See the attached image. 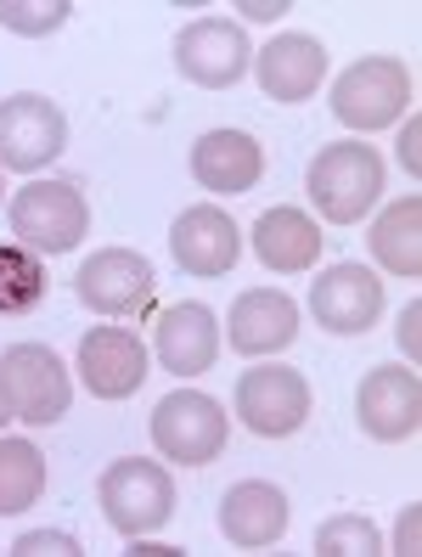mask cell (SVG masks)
<instances>
[{
  "instance_id": "6da1fadb",
  "label": "cell",
  "mask_w": 422,
  "mask_h": 557,
  "mask_svg": "<svg viewBox=\"0 0 422 557\" xmlns=\"http://www.w3.org/2000/svg\"><path fill=\"white\" fill-rule=\"evenodd\" d=\"M7 225H12L17 248L40 253V259L74 253L90 237V203L74 181H28L23 191H12Z\"/></svg>"
},
{
  "instance_id": "7a4b0ae2",
  "label": "cell",
  "mask_w": 422,
  "mask_h": 557,
  "mask_svg": "<svg viewBox=\"0 0 422 557\" xmlns=\"http://www.w3.org/2000/svg\"><path fill=\"white\" fill-rule=\"evenodd\" d=\"M305 186H310V203L321 220L355 225L361 214H372L377 191H383V158L361 141H333L310 158Z\"/></svg>"
},
{
  "instance_id": "3957f363",
  "label": "cell",
  "mask_w": 422,
  "mask_h": 557,
  "mask_svg": "<svg viewBox=\"0 0 422 557\" xmlns=\"http://www.w3.org/2000/svg\"><path fill=\"white\" fill-rule=\"evenodd\" d=\"M96 502H102V518L124 541H136L175 518V479L158 462H147V456H119L102 473V484H96Z\"/></svg>"
},
{
  "instance_id": "277c9868",
  "label": "cell",
  "mask_w": 422,
  "mask_h": 557,
  "mask_svg": "<svg viewBox=\"0 0 422 557\" xmlns=\"http://www.w3.org/2000/svg\"><path fill=\"white\" fill-rule=\"evenodd\" d=\"M232 440V417L214 395H198V388H175L152 406V445L164 462H181V468H203L225 450Z\"/></svg>"
},
{
  "instance_id": "5b68a950",
  "label": "cell",
  "mask_w": 422,
  "mask_h": 557,
  "mask_svg": "<svg viewBox=\"0 0 422 557\" xmlns=\"http://www.w3.org/2000/svg\"><path fill=\"white\" fill-rule=\"evenodd\" d=\"M0 383H7L12 417L28 422V429H51V422L69 417L74 383H69L62 355L46 349V344H12L7 355H0Z\"/></svg>"
},
{
  "instance_id": "8992f818",
  "label": "cell",
  "mask_w": 422,
  "mask_h": 557,
  "mask_svg": "<svg viewBox=\"0 0 422 557\" xmlns=\"http://www.w3.org/2000/svg\"><path fill=\"white\" fill-rule=\"evenodd\" d=\"M411 108V69L400 57H361L333 85V113L349 129H388Z\"/></svg>"
},
{
  "instance_id": "52a82bcc",
  "label": "cell",
  "mask_w": 422,
  "mask_h": 557,
  "mask_svg": "<svg viewBox=\"0 0 422 557\" xmlns=\"http://www.w3.org/2000/svg\"><path fill=\"white\" fill-rule=\"evenodd\" d=\"M232 411L243 417V429L259 440H287L305 429L310 417V383L294 367H248L237 377Z\"/></svg>"
},
{
  "instance_id": "ba28073f",
  "label": "cell",
  "mask_w": 422,
  "mask_h": 557,
  "mask_svg": "<svg viewBox=\"0 0 422 557\" xmlns=\"http://www.w3.org/2000/svg\"><path fill=\"white\" fill-rule=\"evenodd\" d=\"M69 147V119L40 90H17L0 102V170L35 175Z\"/></svg>"
},
{
  "instance_id": "9c48e42d",
  "label": "cell",
  "mask_w": 422,
  "mask_h": 557,
  "mask_svg": "<svg viewBox=\"0 0 422 557\" xmlns=\"http://www.w3.org/2000/svg\"><path fill=\"white\" fill-rule=\"evenodd\" d=\"M310 315L315 326H327L338 338H367L372 321L383 315V282L367 265H355V259L327 265L310 282Z\"/></svg>"
},
{
  "instance_id": "30bf717a",
  "label": "cell",
  "mask_w": 422,
  "mask_h": 557,
  "mask_svg": "<svg viewBox=\"0 0 422 557\" xmlns=\"http://www.w3.org/2000/svg\"><path fill=\"white\" fill-rule=\"evenodd\" d=\"M248 35L237 23H225V17H198L191 28H181V40H175V69L181 79L191 85H203V90H225V85H237L248 74Z\"/></svg>"
},
{
  "instance_id": "8fae6325",
  "label": "cell",
  "mask_w": 422,
  "mask_h": 557,
  "mask_svg": "<svg viewBox=\"0 0 422 557\" xmlns=\"http://www.w3.org/2000/svg\"><path fill=\"white\" fill-rule=\"evenodd\" d=\"M355 417L377 445H400L422 429V377L411 367H372L355 395Z\"/></svg>"
},
{
  "instance_id": "7c38bea8",
  "label": "cell",
  "mask_w": 422,
  "mask_h": 557,
  "mask_svg": "<svg viewBox=\"0 0 422 557\" xmlns=\"http://www.w3.org/2000/svg\"><path fill=\"white\" fill-rule=\"evenodd\" d=\"M79 383L96 400H129L147 383V344L129 326H90L79 338Z\"/></svg>"
},
{
  "instance_id": "4fadbf2b",
  "label": "cell",
  "mask_w": 422,
  "mask_h": 557,
  "mask_svg": "<svg viewBox=\"0 0 422 557\" xmlns=\"http://www.w3.org/2000/svg\"><path fill=\"white\" fill-rule=\"evenodd\" d=\"M74 293L96 315H129V310H141L152 299V265L136 248H102L79 265Z\"/></svg>"
},
{
  "instance_id": "5bb4252c",
  "label": "cell",
  "mask_w": 422,
  "mask_h": 557,
  "mask_svg": "<svg viewBox=\"0 0 422 557\" xmlns=\"http://www.w3.org/2000/svg\"><path fill=\"white\" fill-rule=\"evenodd\" d=\"M170 253H175V265L186 276H225L243 253V232L225 209L198 203L170 225Z\"/></svg>"
},
{
  "instance_id": "9a60e30c",
  "label": "cell",
  "mask_w": 422,
  "mask_h": 557,
  "mask_svg": "<svg viewBox=\"0 0 422 557\" xmlns=\"http://www.w3.org/2000/svg\"><path fill=\"white\" fill-rule=\"evenodd\" d=\"M299 338V305L282 287H248L225 315V344L237 355H276Z\"/></svg>"
},
{
  "instance_id": "2e32d148",
  "label": "cell",
  "mask_w": 422,
  "mask_h": 557,
  "mask_svg": "<svg viewBox=\"0 0 422 557\" xmlns=\"http://www.w3.org/2000/svg\"><path fill=\"white\" fill-rule=\"evenodd\" d=\"M259 175H265V147H259L248 129H209L191 147V181L203 191H220V198H237V191H253Z\"/></svg>"
},
{
  "instance_id": "e0dca14e",
  "label": "cell",
  "mask_w": 422,
  "mask_h": 557,
  "mask_svg": "<svg viewBox=\"0 0 422 557\" xmlns=\"http://www.w3.org/2000/svg\"><path fill=\"white\" fill-rule=\"evenodd\" d=\"M152 338H158V360H164V372H175V377H198V372H209L220 360V321L198 299L170 305L164 315H158Z\"/></svg>"
},
{
  "instance_id": "ac0fdd59",
  "label": "cell",
  "mask_w": 422,
  "mask_h": 557,
  "mask_svg": "<svg viewBox=\"0 0 422 557\" xmlns=\"http://www.w3.org/2000/svg\"><path fill=\"white\" fill-rule=\"evenodd\" d=\"M253 74L271 102H310L321 79H327V51H321L315 35H276L253 57Z\"/></svg>"
},
{
  "instance_id": "d6986e66",
  "label": "cell",
  "mask_w": 422,
  "mask_h": 557,
  "mask_svg": "<svg viewBox=\"0 0 422 557\" xmlns=\"http://www.w3.org/2000/svg\"><path fill=\"white\" fill-rule=\"evenodd\" d=\"M220 535L243 546V552H259V546H276L287 535V496L265 479H243L225 490L220 502Z\"/></svg>"
},
{
  "instance_id": "ffe728a7",
  "label": "cell",
  "mask_w": 422,
  "mask_h": 557,
  "mask_svg": "<svg viewBox=\"0 0 422 557\" xmlns=\"http://www.w3.org/2000/svg\"><path fill=\"white\" fill-rule=\"evenodd\" d=\"M321 237L315 232V220L305 209H265L253 220V253H259V265L276 271V276H305L315 271V259H321Z\"/></svg>"
},
{
  "instance_id": "44dd1931",
  "label": "cell",
  "mask_w": 422,
  "mask_h": 557,
  "mask_svg": "<svg viewBox=\"0 0 422 557\" xmlns=\"http://www.w3.org/2000/svg\"><path fill=\"white\" fill-rule=\"evenodd\" d=\"M372 259L388 271V276H406L417 282L422 276V198H400L388 203L372 225Z\"/></svg>"
},
{
  "instance_id": "7402d4cb",
  "label": "cell",
  "mask_w": 422,
  "mask_h": 557,
  "mask_svg": "<svg viewBox=\"0 0 422 557\" xmlns=\"http://www.w3.org/2000/svg\"><path fill=\"white\" fill-rule=\"evenodd\" d=\"M46 496V456L28 440H0V518H17Z\"/></svg>"
},
{
  "instance_id": "603a6c76",
  "label": "cell",
  "mask_w": 422,
  "mask_h": 557,
  "mask_svg": "<svg viewBox=\"0 0 422 557\" xmlns=\"http://www.w3.org/2000/svg\"><path fill=\"white\" fill-rule=\"evenodd\" d=\"M40 299H46V265H40V253L7 243V248H0V315H28Z\"/></svg>"
},
{
  "instance_id": "cb8c5ba5",
  "label": "cell",
  "mask_w": 422,
  "mask_h": 557,
  "mask_svg": "<svg viewBox=\"0 0 422 557\" xmlns=\"http://www.w3.org/2000/svg\"><path fill=\"white\" fill-rule=\"evenodd\" d=\"M377 552H383V535L361 512H338L315 530V557H377Z\"/></svg>"
},
{
  "instance_id": "d4e9b609",
  "label": "cell",
  "mask_w": 422,
  "mask_h": 557,
  "mask_svg": "<svg viewBox=\"0 0 422 557\" xmlns=\"http://www.w3.org/2000/svg\"><path fill=\"white\" fill-rule=\"evenodd\" d=\"M74 0H0V28H12L23 40H46L69 23Z\"/></svg>"
},
{
  "instance_id": "484cf974",
  "label": "cell",
  "mask_w": 422,
  "mask_h": 557,
  "mask_svg": "<svg viewBox=\"0 0 422 557\" xmlns=\"http://www.w3.org/2000/svg\"><path fill=\"white\" fill-rule=\"evenodd\" d=\"M12 557H79V541L69 530H23L12 541Z\"/></svg>"
},
{
  "instance_id": "4316f807",
  "label": "cell",
  "mask_w": 422,
  "mask_h": 557,
  "mask_svg": "<svg viewBox=\"0 0 422 557\" xmlns=\"http://www.w3.org/2000/svg\"><path fill=\"white\" fill-rule=\"evenodd\" d=\"M417 321H422V305L411 299V305L400 310V326H395V333H400V349H406L411 360H417Z\"/></svg>"
},
{
  "instance_id": "83f0119b",
  "label": "cell",
  "mask_w": 422,
  "mask_h": 557,
  "mask_svg": "<svg viewBox=\"0 0 422 557\" xmlns=\"http://www.w3.org/2000/svg\"><path fill=\"white\" fill-rule=\"evenodd\" d=\"M237 12H248L253 23H271V17H282V12H287V0H243Z\"/></svg>"
},
{
  "instance_id": "f1b7e54d",
  "label": "cell",
  "mask_w": 422,
  "mask_h": 557,
  "mask_svg": "<svg viewBox=\"0 0 422 557\" xmlns=\"http://www.w3.org/2000/svg\"><path fill=\"white\" fill-rule=\"evenodd\" d=\"M417 136H422V124H417V119H406V141H400V163H406L411 175L422 170V158H417Z\"/></svg>"
},
{
  "instance_id": "f546056e",
  "label": "cell",
  "mask_w": 422,
  "mask_h": 557,
  "mask_svg": "<svg viewBox=\"0 0 422 557\" xmlns=\"http://www.w3.org/2000/svg\"><path fill=\"white\" fill-rule=\"evenodd\" d=\"M400 552H417V507H406V518H400Z\"/></svg>"
},
{
  "instance_id": "4dcf8cb0",
  "label": "cell",
  "mask_w": 422,
  "mask_h": 557,
  "mask_svg": "<svg viewBox=\"0 0 422 557\" xmlns=\"http://www.w3.org/2000/svg\"><path fill=\"white\" fill-rule=\"evenodd\" d=\"M129 557H181L175 546H141V541H129Z\"/></svg>"
},
{
  "instance_id": "1f68e13d",
  "label": "cell",
  "mask_w": 422,
  "mask_h": 557,
  "mask_svg": "<svg viewBox=\"0 0 422 557\" xmlns=\"http://www.w3.org/2000/svg\"><path fill=\"white\" fill-rule=\"evenodd\" d=\"M12 422V406H7V383H0V429Z\"/></svg>"
},
{
  "instance_id": "d6a6232c",
  "label": "cell",
  "mask_w": 422,
  "mask_h": 557,
  "mask_svg": "<svg viewBox=\"0 0 422 557\" xmlns=\"http://www.w3.org/2000/svg\"><path fill=\"white\" fill-rule=\"evenodd\" d=\"M0 191H7V186H0Z\"/></svg>"
}]
</instances>
